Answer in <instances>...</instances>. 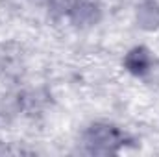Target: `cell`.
<instances>
[{
    "label": "cell",
    "instance_id": "2",
    "mask_svg": "<svg viewBox=\"0 0 159 157\" xmlns=\"http://www.w3.org/2000/svg\"><path fill=\"white\" fill-rule=\"evenodd\" d=\"M126 65H128V69L129 70H133V72H144L148 67H150V56H148V52L144 50V48H135V50H131L129 54H128V57H126Z\"/></svg>",
    "mask_w": 159,
    "mask_h": 157
},
{
    "label": "cell",
    "instance_id": "1",
    "mask_svg": "<svg viewBox=\"0 0 159 157\" xmlns=\"http://www.w3.org/2000/svg\"><path fill=\"white\" fill-rule=\"evenodd\" d=\"M122 142L120 131L111 126H93L85 135V146L91 154H113Z\"/></svg>",
    "mask_w": 159,
    "mask_h": 157
}]
</instances>
